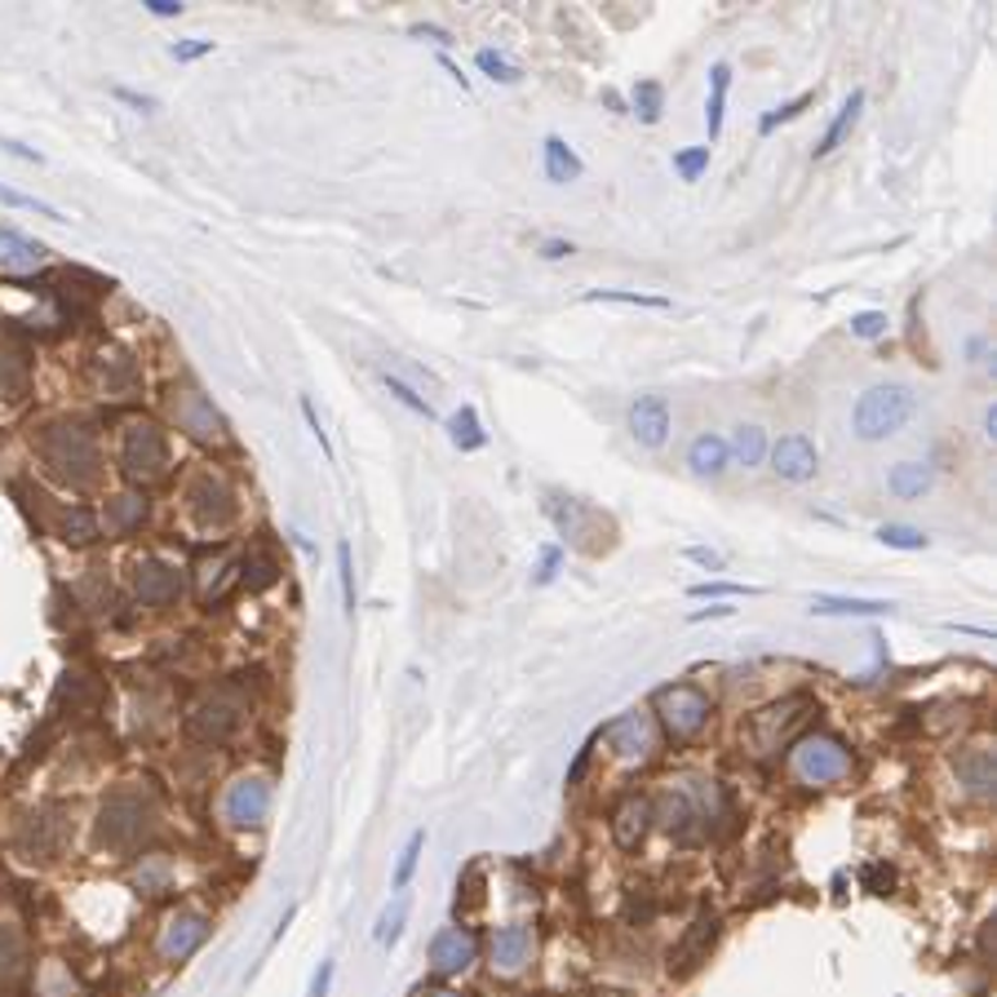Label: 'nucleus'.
Wrapping results in <instances>:
<instances>
[{
  "label": "nucleus",
  "mask_w": 997,
  "mask_h": 997,
  "mask_svg": "<svg viewBox=\"0 0 997 997\" xmlns=\"http://www.w3.org/2000/svg\"><path fill=\"white\" fill-rule=\"evenodd\" d=\"M652 820H656L652 798H647V794H625L621 807H616V816H612V838H616V847L634 851V847L647 838Z\"/></svg>",
  "instance_id": "nucleus-22"
},
{
  "label": "nucleus",
  "mask_w": 997,
  "mask_h": 997,
  "mask_svg": "<svg viewBox=\"0 0 997 997\" xmlns=\"http://www.w3.org/2000/svg\"><path fill=\"white\" fill-rule=\"evenodd\" d=\"M121 466L134 484H156L169 471V443L151 421H134L121 443Z\"/></svg>",
  "instance_id": "nucleus-9"
},
{
  "label": "nucleus",
  "mask_w": 997,
  "mask_h": 997,
  "mask_svg": "<svg viewBox=\"0 0 997 997\" xmlns=\"http://www.w3.org/2000/svg\"><path fill=\"white\" fill-rule=\"evenodd\" d=\"M958 781L966 785L971 798H993V785H997V767H993V749L984 745H971L958 754Z\"/></svg>",
  "instance_id": "nucleus-23"
},
{
  "label": "nucleus",
  "mask_w": 997,
  "mask_h": 997,
  "mask_svg": "<svg viewBox=\"0 0 997 997\" xmlns=\"http://www.w3.org/2000/svg\"><path fill=\"white\" fill-rule=\"evenodd\" d=\"M275 577H280V568H275V559H267V554H258V559L249 564V573H245L249 590H267V586H275Z\"/></svg>",
  "instance_id": "nucleus-50"
},
{
  "label": "nucleus",
  "mask_w": 997,
  "mask_h": 997,
  "mask_svg": "<svg viewBox=\"0 0 997 997\" xmlns=\"http://www.w3.org/2000/svg\"><path fill=\"white\" fill-rule=\"evenodd\" d=\"M877 541L886 550H927V532L922 528H909V523H882L877 528Z\"/></svg>",
  "instance_id": "nucleus-39"
},
{
  "label": "nucleus",
  "mask_w": 997,
  "mask_h": 997,
  "mask_svg": "<svg viewBox=\"0 0 997 997\" xmlns=\"http://www.w3.org/2000/svg\"><path fill=\"white\" fill-rule=\"evenodd\" d=\"M178 63H195V58H204V54H213V41H178L173 49H169Z\"/></svg>",
  "instance_id": "nucleus-53"
},
{
  "label": "nucleus",
  "mask_w": 997,
  "mask_h": 997,
  "mask_svg": "<svg viewBox=\"0 0 997 997\" xmlns=\"http://www.w3.org/2000/svg\"><path fill=\"white\" fill-rule=\"evenodd\" d=\"M590 306H634V310H670V297H652V293H616V288H599L586 293Z\"/></svg>",
  "instance_id": "nucleus-35"
},
{
  "label": "nucleus",
  "mask_w": 997,
  "mask_h": 997,
  "mask_svg": "<svg viewBox=\"0 0 997 997\" xmlns=\"http://www.w3.org/2000/svg\"><path fill=\"white\" fill-rule=\"evenodd\" d=\"M581 173H586V169H581L577 151H573L559 134H550V138H545V178L559 182V186H568V182H577Z\"/></svg>",
  "instance_id": "nucleus-29"
},
{
  "label": "nucleus",
  "mask_w": 997,
  "mask_h": 997,
  "mask_svg": "<svg viewBox=\"0 0 997 997\" xmlns=\"http://www.w3.org/2000/svg\"><path fill=\"white\" fill-rule=\"evenodd\" d=\"M147 10H151L156 19H178V14H182L178 0H147Z\"/></svg>",
  "instance_id": "nucleus-57"
},
{
  "label": "nucleus",
  "mask_w": 997,
  "mask_h": 997,
  "mask_svg": "<svg viewBox=\"0 0 997 997\" xmlns=\"http://www.w3.org/2000/svg\"><path fill=\"white\" fill-rule=\"evenodd\" d=\"M736 608H727V603H718V608H701V612H692L688 621H718V616H732Z\"/></svg>",
  "instance_id": "nucleus-59"
},
{
  "label": "nucleus",
  "mask_w": 997,
  "mask_h": 997,
  "mask_svg": "<svg viewBox=\"0 0 997 997\" xmlns=\"http://www.w3.org/2000/svg\"><path fill=\"white\" fill-rule=\"evenodd\" d=\"M886 488H892L900 501H918L931 488V466L927 462H900V466H892V475H886Z\"/></svg>",
  "instance_id": "nucleus-31"
},
{
  "label": "nucleus",
  "mask_w": 997,
  "mask_h": 997,
  "mask_svg": "<svg viewBox=\"0 0 997 997\" xmlns=\"http://www.w3.org/2000/svg\"><path fill=\"white\" fill-rule=\"evenodd\" d=\"M240 701H231L227 692H217V696H208V701H200L195 710H191V718H186V727H191V736H200V740H227L231 732H236V723H240Z\"/></svg>",
  "instance_id": "nucleus-19"
},
{
  "label": "nucleus",
  "mask_w": 997,
  "mask_h": 997,
  "mask_svg": "<svg viewBox=\"0 0 997 997\" xmlns=\"http://www.w3.org/2000/svg\"><path fill=\"white\" fill-rule=\"evenodd\" d=\"M382 386H386V390H390V395H395V399H399L404 408H412L417 417L434 421V408H430V399H421V395H417V390H412V386H408L404 377H395V373H382Z\"/></svg>",
  "instance_id": "nucleus-42"
},
{
  "label": "nucleus",
  "mask_w": 997,
  "mask_h": 997,
  "mask_svg": "<svg viewBox=\"0 0 997 997\" xmlns=\"http://www.w3.org/2000/svg\"><path fill=\"white\" fill-rule=\"evenodd\" d=\"M147 519V497L143 492H116L106 501V528L111 532H134Z\"/></svg>",
  "instance_id": "nucleus-30"
},
{
  "label": "nucleus",
  "mask_w": 997,
  "mask_h": 997,
  "mask_svg": "<svg viewBox=\"0 0 997 997\" xmlns=\"http://www.w3.org/2000/svg\"><path fill=\"white\" fill-rule=\"evenodd\" d=\"M204 940H208V918L195 914V909H182V914H173V918L165 922L160 953H165L169 962H182V958H191Z\"/></svg>",
  "instance_id": "nucleus-20"
},
{
  "label": "nucleus",
  "mask_w": 997,
  "mask_h": 997,
  "mask_svg": "<svg viewBox=\"0 0 997 997\" xmlns=\"http://www.w3.org/2000/svg\"><path fill=\"white\" fill-rule=\"evenodd\" d=\"M660 111H665V89H660L656 80H638V84H634V116H638L643 125H656Z\"/></svg>",
  "instance_id": "nucleus-37"
},
{
  "label": "nucleus",
  "mask_w": 997,
  "mask_h": 997,
  "mask_svg": "<svg viewBox=\"0 0 997 997\" xmlns=\"http://www.w3.org/2000/svg\"><path fill=\"white\" fill-rule=\"evenodd\" d=\"M338 581H342V608H347V616H355L360 594H355V559H351L347 541H338Z\"/></svg>",
  "instance_id": "nucleus-41"
},
{
  "label": "nucleus",
  "mask_w": 997,
  "mask_h": 997,
  "mask_svg": "<svg viewBox=\"0 0 997 997\" xmlns=\"http://www.w3.org/2000/svg\"><path fill=\"white\" fill-rule=\"evenodd\" d=\"M732 816L727 807V794L718 781H701V775H683L679 785H670L660 794V820H665V834L675 842L692 847L701 842L705 834H714L723 820Z\"/></svg>",
  "instance_id": "nucleus-1"
},
{
  "label": "nucleus",
  "mask_w": 997,
  "mask_h": 997,
  "mask_svg": "<svg viewBox=\"0 0 997 997\" xmlns=\"http://www.w3.org/2000/svg\"><path fill=\"white\" fill-rule=\"evenodd\" d=\"M173 417H178V426H182L191 439H200V443H222V439H227V426H222V417L213 412V404H208L200 390H191V386L173 390Z\"/></svg>",
  "instance_id": "nucleus-16"
},
{
  "label": "nucleus",
  "mask_w": 997,
  "mask_h": 997,
  "mask_svg": "<svg viewBox=\"0 0 997 997\" xmlns=\"http://www.w3.org/2000/svg\"><path fill=\"white\" fill-rule=\"evenodd\" d=\"M475 958H479V940L466 927H443L430 940V971L434 975H462Z\"/></svg>",
  "instance_id": "nucleus-17"
},
{
  "label": "nucleus",
  "mask_w": 997,
  "mask_h": 997,
  "mask_svg": "<svg viewBox=\"0 0 997 997\" xmlns=\"http://www.w3.org/2000/svg\"><path fill=\"white\" fill-rule=\"evenodd\" d=\"M449 434H453V443H457L462 453H475V449H484V443H488V434L479 430V412L471 404L449 421Z\"/></svg>",
  "instance_id": "nucleus-36"
},
{
  "label": "nucleus",
  "mask_w": 997,
  "mask_h": 997,
  "mask_svg": "<svg viewBox=\"0 0 997 997\" xmlns=\"http://www.w3.org/2000/svg\"><path fill=\"white\" fill-rule=\"evenodd\" d=\"M812 98H816V93H798L794 102H785V106H775V111H771V116H762V125H758V129H762V134H771L775 125H785V121L803 116V106H812Z\"/></svg>",
  "instance_id": "nucleus-47"
},
{
  "label": "nucleus",
  "mask_w": 997,
  "mask_h": 997,
  "mask_svg": "<svg viewBox=\"0 0 997 997\" xmlns=\"http://www.w3.org/2000/svg\"><path fill=\"white\" fill-rule=\"evenodd\" d=\"M332 962H319V971H315V984H310V997H328V984H332Z\"/></svg>",
  "instance_id": "nucleus-56"
},
{
  "label": "nucleus",
  "mask_w": 997,
  "mask_h": 997,
  "mask_svg": "<svg viewBox=\"0 0 997 997\" xmlns=\"http://www.w3.org/2000/svg\"><path fill=\"white\" fill-rule=\"evenodd\" d=\"M0 204H14V208H32V213H41V217H49V222H67L54 204H45V200H36V195H23V191H14V186H0Z\"/></svg>",
  "instance_id": "nucleus-45"
},
{
  "label": "nucleus",
  "mask_w": 997,
  "mask_h": 997,
  "mask_svg": "<svg viewBox=\"0 0 997 997\" xmlns=\"http://www.w3.org/2000/svg\"><path fill=\"white\" fill-rule=\"evenodd\" d=\"M45 267V245L0 227V275H32Z\"/></svg>",
  "instance_id": "nucleus-25"
},
{
  "label": "nucleus",
  "mask_w": 997,
  "mask_h": 997,
  "mask_svg": "<svg viewBox=\"0 0 997 997\" xmlns=\"http://www.w3.org/2000/svg\"><path fill=\"white\" fill-rule=\"evenodd\" d=\"M404 918H408V900H404V896H395V905L377 918V940H382V944H395V940H399V931H404Z\"/></svg>",
  "instance_id": "nucleus-44"
},
{
  "label": "nucleus",
  "mask_w": 997,
  "mask_h": 997,
  "mask_svg": "<svg viewBox=\"0 0 997 997\" xmlns=\"http://www.w3.org/2000/svg\"><path fill=\"white\" fill-rule=\"evenodd\" d=\"M652 705H656V714H660L665 732H670L675 740H692V736L710 723V714H714L710 696H705L701 688H692V683L660 688V692L652 696Z\"/></svg>",
  "instance_id": "nucleus-8"
},
{
  "label": "nucleus",
  "mask_w": 997,
  "mask_h": 997,
  "mask_svg": "<svg viewBox=\"0 0 997 997\" xmlns=\"http://www.w3.org/2000/svg\"><path fill=\"white\" fill-rule=\"evenodd\" d=\"M714 940H718V914L714 909H701L696 918H692V927L683 931V940L670 949V975H692L705 958H710V949H714Z\"/></svg>",
  "instance_id": "nucleus-13"
},
{
  "label": "nucleus",
  "mask_w": 997,
  "mask_h": 997,
  "mask_svg": "<svg viewBox=\"0 0 997 997\" xmlns=\"http://www.w3.org/2000/svg\"><path fill=\"white\" fill-rule=\"evenodd\" d=\"M630 434L643 443V449H660L670 439V404L660 395H643L630 408Z\"/></svg>",
  "instance_id": "nucleus-21"
},
{
  "label": "nucleus",
  "mask_w": 997,
  "mask_h": 997,
  "mask_svg": "<svg viewBox=\"0 0 997 997\" xmlns=\"http://www.w3.org/2000/svg\"><path fill=\"white\" fill-rule=\"evenodd\" d=\"M767 453H771V471L781 475L785 484H812V479H816V471H820L816 443H812L803 430L785 434V439L775 443V449H767Z\"/></svg>",
  "instance_id": "nucleus-14"
},
{
  "label": "nucleus",
  "mask_w": 997,
  "mask_h": 997,
  "mask_svg": "<svg viewBox=\"0 0 997 997\" xmlns=\"http://www.w3.org/2000/svg\"><path fill=\"white\" fill-rule=\"evenodd\" d=\"M421 847H426V829H412L408 842H404V851H399V864H395V892H404V886L412 882L417 860H421Z\"/></svg>",
  "instance_id": "nucleus-40"
},
{
  "label": "nucleus",
  "mask_w": 997,
  "mask_h": 997,
  "mask_svg": "<svg viewBox=\"0 0 997 997\" xmlns=\"http://www.w3.org/2000/svg\"><path fill=\"white\" fill-rule=\"evenodd\" d=\"M111 93H116L121 102H129V106H143V111H156L160 102L151 98V93H138V89H125V84H116V89H111Z\"/></svg>",
  "instance_id": "nucleus-55"
},
{
  "label": "nucleus",
  "mask_w": 997,
  "mask_h": 997,
  "mask_svg": "<svg viewBox=\"0 0 997 997\" xmlns=\"http://www.w3.org/2000/svg\"><path fill=\"white\" fill-rule=\"evenodd\" d=\"M812 710H816V701L803 696V692H794V696H785V701H775V705L758 710V714L745 723V732H740L745 754L758 758V762H767V758H775L781 749H790V745L803 736Z\"/></svg>",
  "instance_id": "nucleus-2"
},
{
  "label": "nucleus",
  "mask_w": 997,
  "mask_h": 997,
  "mask_svg": "<svg viewBox=\"0 0 997 997\" xmlns=\"http://www.w3.org/2000/svg\"><path fill=\"white\" fill-rule=\"evenodd\" d=\"M302 417H306L310 434L319 439V449H324V457H332V443H328V434H324V426H319V412H315V404H310V399H302Z\"/></svg>",
  "instance_id": "nucleus-54"
},
{
  "label": "nucleus",
  "mask_w": 997,
  "mask_h": 997,
  "mask_svg": "<svg viewBox=\"0 0 997 997\" xmlns=\"http://www.w3.org/2000/svg\"><path fill=\"white\" fill-rule=\"evenodd\" d=\"M688 594H692V599H749V594H758V586H740V581H696Z\"/></svg>",
  "instance_id": "nucleus-43"
},
{
  "label": "nucleus",
  "mask_w": 997,
  "mask_h": 997,
  "mask_svg": "<svg viewBox=\"0 0 997 997\" xmlns=\"http://www.w3.org/2000/svg\"><path fill=\"white\" fill-rule=\"evenodd\" d=\"M439 67H443V71H449V76H453V80H457V84H462V89H471V80H466V76H462V67H457V63H453V58H439Z\"/></svg>",
  "instance_id": "nucleus-61"
},
{
  "label": "nucleus",
  "mask_w": 997,
  "mask_h": 997,
  "mask_svg": "<svg viewBox=\"0 0 997 997\" xmlns=\"http://www.w3.org/2000/svg\"><path fill=\"white\" fill-rule=\"evenodd\" d=\"M727 84H732V67H727V63H714V67H710V102H705V129H710V143L723 134Z\"/></svg>",
  "instance_id": "nucleus-33"
},
{
  "label": "nucleus",
  "mask_w": 997,
  "mask_h": 997,
  "mask_svg": "<svg viewBox=\"0 0 997 997\" xmlns=\"http://www.w3.org/2000/svg\"><path fill=\"white\" fill-rule=\"evenodd\" d=\"M603 736H608L612 754H616L625 767L647 762V758H652V745H656V736H652V718H647L643 710H625L621 718H612V723L603 727Z\"/></svg>",
  "instance_id": "nucleus-12"
},
{
  "label": "nucleus",
  "mask_w": 997,
  "mask_h": 997,
  "mask_svg": "<svg viewBox=\"0 0 997 997\" xmlns=\"http://www.w3.org/2000/svg\"><path fill=\"white\" fill-rule=\"evenodd\" d=\"M860 106H864V89H851V98L838 106V116H834V125L825 129V138H820V147H816V156H829V151H838L842 147V138L856 129V121H860Z\"/></svg>",
  "instance_id": "nucleus-32"
},
{
  "label": "nucleus",
  "mask_w": 997,
  "mask_h": 997,
  "mask_svg": "<svg viewBox=\"0 0 997 997\" xmlns=\"http://www.w3.org/2000/svg\"><path fill=\"white\" fill-rule=\"evenodd\" d=\"M271 812V785L267 775H240V781L222 798V816H227L236 829H258Z\"/></svg>",
  "instance_id": "nucleus-11"
},
{
  "label": "nucleus",
  "mask_w": 997,
  "mask_h": 997,
  "mask_svg": "<svg viewBox=\"0 0 997 997\" xmlns=\"http://www.w3.org/2000/svg\"><path fill=\"white\" fill-rule=\"evenodd\" d=\"M675 169L683 182H701V173L710 169V147H692V151H679L675 156Z\"/></svg>",
  "instance_id": "nucleus-46"
},
{
  "label": "nucleus",
  "mask_w": 997,
  "mask_h": 997,
  "mask_svg": "<svg viewBox=\"0 0 997 997\" xmlns=\"http://www.w3.org/2000/svg\"><path fill=\"white\" fill-rule=\"evenodd\" d=\"M186 590V577L182 568L165 564V559H143L134 568V594L147 603V608H165V603H178Z\"/></svg>",
  "instance_id": "nucleus-15"
},
{
  "label": "nucleus",
  "mask_w": 997,
  "mask_h": 997,
  "mask_svg": "<svg viewBox=\"0 0 997 997\" xmlns=\"http://www.w3.org/2000/svg\"><path fill=\"white\" fill-rule=\"evenodd\" d=\"M559 564H564V550L559 545H541V564H536V586H550L554 577H559Z\"/></svg>",
  "instance_id": "nucleus-51"
},
{
  "label": "nucleus",
  "mask_w": 997,
  "mask_h": 997,
  "mask_svg": "<svg viewBox=\"0 0 997 997\" xmlns=\"http://www.w3.org/2000/svg\"><path fill=\"white\" fill-rule=\"evenodd\" d=\"M545 514L554 519V528H559L577 550H586V554H599V550H608L612 541V523L599 514V510H590L586 501H577V497H564V492H545Z\"/></svg>",
  "instance_id": "nucleus-7"
},
{
  "label": "nucleus",
  "mask_w": 997,
  "mask_h": 997,
  "mask_svg": "<svg viewBox=\"0 0 997 997\" xmlns=\"http://www.w3.org/2000/svg\"><path fill=\"white\" fill-rule=\"evenodd\" d=\"M479 67H484L492 80H501V84H514V80H519V67L506 63L497 49H479Z\"/></svg>",
  "instance_id": "nucleus-49"
},
{
  "label": "nucleus",
  "mask_w": 997,
  "mask_h": 997,
  "mask_svg": "<svg viewBox=\"0 0 997 997\" xmlns=\"http://www.w3.org/2000/svg\"><path fill=\"white\" fill-rule=\"evenodd\" d=\"M63 812H41V816H32V825H27V834H23V851L36 860H45V856H54L58 847H63V820H58Z\"/></svg>",
  "instance_id": "nucleus-28"
},
{
  "label": "nucleus",
  "mask_w": 997,
  "mask_h": 997,
  "mask_svg": "<svg viewBox=\"0 0 997 997\" xmlns=\"http://www.w3.org/2000/svg\"><path fill=\"white\" fill-rule=\"evenodd\" d=\"M918 412V399L909 386H873L856 399L851 408V430L864 439V443H877V439H892L896 430H905V421Z\"/></svg>",
  "instance_id": "nucleus-4"
},
{
  "label": "nucleus",
  "mask_w": 997,
  "mask_h": 997,
  "mask_svg": "<svg viewBox=\"0 0 997 997\" xmlns=\"http://www.w3.org/2000/svg\"><path fill=\"white\" fill-rule=\"evenodd\" d=\"M27 975V936L14 922H0V997L14 993Z\"/></svg>",
  "instance_id": "nucleus-24"
},
{
  "label": "nucleus",
  "mask_w": 997,
  "mask_h": 997,
  "mask_svg": "<svg viewBox=\"0 0 997 997\" xmlns=\"http://www.w3.org/2000/svg\"><path fill=\"white\" fill-rule=\"evenodd\" d=\"M421 997H466V993H457V988H426Z\"/></svg>",
  "instance_id": "nucleus-64"
},
{
  "label": "nucleus",
  "mask_w": 997,
  "mask_h": 997,
  "mask_svg": "<svg viewBox=\"0 0 997 997\" xmlns=\"http://www.w3.org/2000/svg\"><path fill=\"white\" fill-rule=\"evenodd\" d=\"M816 616H892L896 603L886 599H847V594H816L812 599Z\"/></svg>",
  "instance_id": "nucleus-26"
},
{
  "label": "nucleus",
  "mask_w": 997,
  "mask_h": 997,
  "mask_svg": "<svg viewBox=\"0 0 997 997\" xmlns=\"http://www.w3.org/2000/svg\"><path fill=\"white\" fill-rule=\"evenodd\" d=\"M586 767H590V745L577 754V762H573V771H568V785H577V781H581V775H586Z\"/></svg>",
  "instance_id": "nucleus-60"
},
{
  "label": "nucleus",
  "mask_w": 997,
  "mask_h": 997,
  "mask_svg": "<svg viewBox=\"0 0 997 997\" xmlns=\"http://www.w3.org/2000/svg\"><path fill=\"white\" fill-rule=\"evenodd\" d=\"M0 151H10V156H19V160H32V165H41V156H36L32 147H19V143H10V138H0Z\"/></svg>",
  "instance_id": "nucleus-58"
},
{
  "label": "nucleus",
  "mask_w": 997,
  "mask_h": 997,
  "mask_svg": "<svg viewBox=\"0 0 997 997\" xmlns=\"http://www.w3.org/2000/svg\"><path fill=\"white\" fill-rule=\"evenodd\" d=\"M573 253V245H564V240H545V258H568Z\"/></svg>",
  "instance_id": "nucleus-62"
},
{
  "label": "nucleus",
  "mask_w": 997,
  "mask_h": 997,
  "mask_svg": "<svg viewBox=\"0 0 997 997\" xmlns=\"http://www.w3.org/2000/svg\"><path fill=\"white\" fill-rule=\"evenodd\" d=\"M532 927L528 922H510V927H497L492 931V944H488V958H492V971L497 975H519L528 962H532Z\"/></svg>",
  "instance_id": "nucleus-18"
},
{
  "label": "nucleus",
  "mask_w": 997,
  "mask_h": 997,
  "mask_svg": "<svg viewBox=\"0 0 997 997\" xmlns=\"http://www.w3.org/2000/svg\"><path fill=\"white\" fill-rule=\"evenodd\" d=\"M412 36H430V41H449V32H439V27H412Z\"/></svg>",
  "instance_id": "nucleus-63"
},
{
  "label": "nucleus",
  "mask_w": 997,
  "mask_h": 997,
  "mask_svg": "<svg viewBox=\"0 0 997 997\" xmlns=\"http://www.w3.org/2000/svg\"><path fill=\"white\" fill-rule=\"evenodd\" d=\"M93 536H98V519H93V510L71 506V510L63 514V541H67V545H89Z\"/></svg>",
  "instance_id": "nucleus-38"
},
{
  "label": "nucleus",
  "mask_w": 997,
  "mask_h": 997,
  "mask_svg": "<svg viewBox=\"0 0 997 997\" xmlns=\"http://www.w3.org/2000/svg\"><path fill=\"white\" fill-rule=\"evenodd\" d=\"M790 767H794V775L803 785L820 790V785L842 781V775L851 771V749L838 736H829V732H807V736L794 740Z\"/></svg>",
  "instance_id": "nucleus-6"
},
{
  "label": "nucleus",
  "mask_w": 997,
  "mask_h": 997,
  "mask_svg": "<svg viewBox=\"0 0 997 997\" xmlns=\"http://www.w3.org/2000/svg\"><path fill=\"white\" fill-rule=\"evenodd\" d=\"M41 457L54 479L89 484L98 475V439L84 426H49L41 434Z\"/></svg>",
  "instance_id": "nucleus-5"
},
{
  "label": "nucleus",
  "mask_w": 997,
  "mask_h": 997,
  "mask_svg": "<svg viewBox=\"0 0 997 997\" xmlns=\"http://www.w3.org/2000/svg\"><path fill=\"white\" fill-rule=\"evenodd\" d=\"M882 332H886V315H882V310H860V315H851V338L873 342V338H882Z\"/></svg>",
  "instance_id": "nucleus-48"
},
{
  "label": "nucleus",
  "mask_w": 997,
  "mask_h": 997,
  "mask_svg": "<svg viewBox=\"0 0 997 997\" xmlns=\"http://www.w3.org/2000/svg\"><path fill=\"white\" fill-rule=\"evenodd\" d=\"M727 457H736L740 466H762L767 457V434L758 426H736L727 439Z\"/></svg>",
  "instance_id": "nucleus-34"
},
{
  "label": "nucleus",
  "mask_w": 997,
  "mask_h": 997,
  "mask_svg": "<svg viewBox=\"0 0 997 997\" xmlns=\"http://www.w3.org/2000/svg\"><path fill=\"white\" fill-rule=\"evenodd\" d=\"M186 510H191V519L200 528H222V523H231V514H236V497H231L227 479L204 471L186 488Z\"/></svg>",
  "instance_id": "nucleus-10"
},
{
  "label": "nucleus",
  "mask_w": 997,
  "mask_h": 997,
  "mask_svg": "<svg viewBox=\"0 0 997 997\" xmlns=\"http://www.w3.org/2000/svg\"><path fill=\"white\" fill-rule=\"evenodd\" d=\"M683 559H692V564H701V568H710V573H723V554L710 550V545H688Z\"/></svg>",
  "instance_id": "nucleus-52"
},
{
  "label": "nucleus",
  "mask_w": 997,
  "mask_h": 997,
  "mask_svg": "<svg viewBox=\"0 0 997 997\" xmlns=\"http://www.w3.org/2000/svg\"><path fill=\"white\" fill-rule=\"evenodd\" d=\"M727 439H718V434H696L692 439V449H688V466H692V475H701V479H718L723 471H727Z\"/></svg>",
  "instance_id": "nucleus-27"
},
{
  "label": "nucleus",
  "mask_w": 997,
  "mask_h": 997,
  "mask_svg": "<svg viewBox=\"0 0 997 997\" xmlns=\"http://www.w3.org/2000/svg\"><path fill=\"white\" fill-rule=\"evenodd\" d=\"M151 834H156V807H151V798L138 794V790H116V794L102 803V812H98L93 842L106 847V851H134Z\"/></svg>",
  "instance_id": "nucleus-3"
}]
</instances>
